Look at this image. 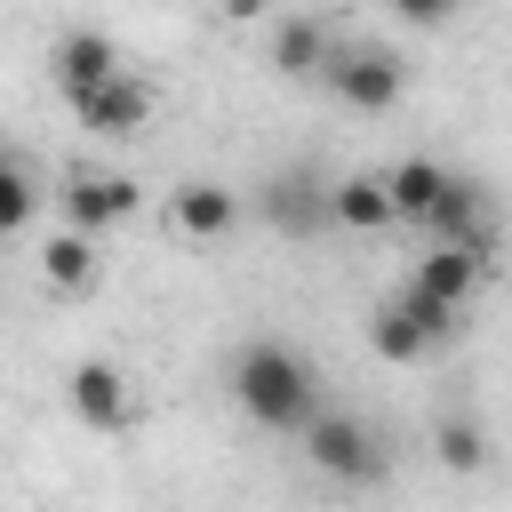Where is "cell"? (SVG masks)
I'll list each match as a JSON object with an SVG mask.
<instances>
[{
    "instance_id": "obj_3",
    "label": "cell",
    "mask_w": 512,
    "mask_h": 512,
    "mask_svg": "<svg viewBox=\"0 0 512 512\" xmlns=\"http://www.w3.org/2000/svg\"><path fill=\"white\" fill-rule=\"evenodd\" d=\"M304 456H312V472H328V480H344V488H376V480L392 472L384 440H376L360 416H344V408H320V416L304 424Z\"/></svg>"
},
{
    "instance_id": "obj_7",
    "label": "cell",
    "mask_w": 512,
    "mask_h": 512,
    "mask_svg": "<svg viewBox=\"0 0 512 512\" xmlns=\"http://www.w3.org/2000/svg\"><path fill=\"white\" fill-rule=\"evenodd\" d=\"M64 400H72V416H80L88 432H128V424H136V392H128V376H120L112 360H80V368L64 376Z\"/></svg>"
},
{
    "instance_id": "obj_17",
    "label": "cell",
    "mask_w": 512,
    "mask_h": 512,
    "mask_svg": "<svg viewBox=\"0 0 512 512\" xmlns=\"http://www.w3.org/2000/svg\"><path fill=\"white\" fill-rule=\"evenodd\" d=\"M440 464H448V472H480V464H488V432H480L472 416H448V424H440Z\"/></svg>"
},
{
    "instance_id": "obj_16",
    "label": "cell",
    "mask_w": 512,
    "mask_h": 512,
    "mask_svg": "<svg viewBox=\"0 0 512 512\" xmlns=\"http://www.w3.org/2000/svg\"><path fill=\"white\" fill-rule=\"evenodd\" d=\"M88 280H96V240L56 232V240L40 248V288H48V296H80Z\"/></svg>"
},
{
    "instance_id": "obj_12",
    "label": "cell",
    "mask_w": 512,
    "mask_h": 512,
    "mask_svg": "<svg viewBox=\"0 0 512 512\" xmlns=\"http://www.w3.org/2000/svg\"><path fill=\"white\" fill-rule=\"evenodd\" d=\"M168 224H176L184 240H224V232L240 224V192H232V184H184V192L168 200Z\"/></svg>"
},
{
    "instance_id": "obj_18",
    "label": "cell",
    "mask_w": 512,
    "mask_h": 512,
    "mask_svg": "<svg viewBox=\"0 0 512 512\" xmlns=\"http://www.w3.org/2000/svg\"><path fill=\"white\" fill-rule=\"evenodd\" d=\"M32 208H40V192H32V176H24L16 160H0V240H16V232L32 224Z\"/></svg>"
},
{
    "instance_id": "obj_19",
    "label": "cell",
    "mask_w": 512,
    "mask_h": 512,
    "mask_svg": "<svg viewBox=\"0 0 512 512\" xmlns=\"http://www.w3.org/2000/svg\"><path fill=\"white\" fill-rule=\"evenodd\" d=\"M384 8H392L400 24H416V32H432V24H448L464 0H384Z\"/></svg>"
},
{
    "instance_id": "obj_5",
    "label": "cell",
    "mask_w": 512,
    "mask_h": 512,
    "mask_svg": "<svg viewBox=\"0 0 512 512\" xmlns=\"http://www.w3.org/2000/svg\"><path fill=\"white\" fill-rule=\"evenodd\" d=\"M424 232H432V248H464V256H496V224H488V192L472 184V176H448L440 184V200H432V216H424Z\"/></svg>"
},
{
    "instance_id": "obj_13",
    "label": "cell",
    "mask_w": 512,
    "mask_h": 512,
    "mask_svg": "<svg viewBox=\"0 0 512 512\" xmlns=\"http://www.w3.org/2000/svg\"><path fill=\"white\" fill-rule=\"evenodd\" d=\"M480 272H488L480 256H464V248H432V256L416 264V280H408V288H416V296H432V304H448V312H464V304H472V288H480Z\"/></svg>"
},
{
    "instance_id": "obj_9",
    "label": "cell",
    "mask_w": 512,
    "mask_h": 512,
    "mask_svg": "<svg viewBox=\"0 0 512 512\" xmlns=\"http://www.w3.org/2000/svg\"><path fill=\"white\" fill-rule=\"evenodd\" d=\"M48 72H56V96L72 104V96H88L96 80H112V72H120V48H112V32L72 24V32H56V48H48Z\"/></svg>"
},
{
    "instance_id": "obj_15",
    "label": "cell",
    "mask_w": 512,
    "mask_h": 512,
    "mask_svg": "<svg viewBox=\"0 0 512 512\" xmlns=\"http://www.w3.org/2000/svg\"><path fill=\"white\" fill-rule=\"evenodd\" d=\"M328 224H344V232H384L392 224V208H384V176H336L328 184Z\"/></svg>"
},
{
    "instance_id": "obj_14",
    "label": "cell",
    "mask_w": 512,
    "mask_h": 512,
    "mask_svg": "<svg viewBox=\"0 0 512 512\" xmlns=\"http://www.w3.org/2000/svg\"><path fill=\"white\" fill-rule=\"evenodd\" d=\"M440 184H448L440 160H400V168H384V208H392V224H424L432 200H440Z\"/></svg>"
},
{
    "instance_id": "obj_1",
    "label": "cell",
    "mask_w": 512,
    "mask_h": 512,
    "mask_svg": "<svg viewBox=\"0 0 512 512\" xmlns=\"http://www.w3.org/2000/svg\"><path fill=\"white\" fill-rule=\"evenodd\" d=\"M232 400H240V416L264 424V432H304V424L320 416V384H312L304 352L280 344V336H256V344L232 352Z\"/></svg>"
},
{
    "instance_id": "obj_10",
    "label": "cell",
    "mask_w": 512,
    "mask_h": 512,
    "mask_svg": "<svg viewBox=\"0 0 512 512\" xmlns=\"http://www.w3.org/2000/svg\"><path fill=\"white\" fill-rule=\"evenodd\" d=\"M256 208H264V224H280L288 240H312V232L328 224V184H320L312 168H288V176H272V184L256 192Z\"/></svg>"
},
{
    "instance_id": "obj_21",
    "label": "cell",
    "mask_w": 512,
    "mask_h": 512,
    "mask_svg": "<svg viewBox=\"0 0 512 512\" xmlns=\"http://www.w3.org/2000/svg\"><path fill=\"white\" fill-rule=\"evenodd\" d=\"M0 160H8V152H0Z\"/></svg>"
},
{
    "instance_id": "obj_4",
    "label": "cell",
    "mask_w": 512,
    "mask_h": 512,
    "mask_svg": "<svg viewBox=\"0 0 512 512\" xmlns=\"http://www.w3.org/2000/svg\"><path fill=\"white\" fill-rule=\"evenodd\" d=\"M136 208H144V184L136 176H104V168L64 176V232H80V240H96L104 224H128Z\"/></svg>"
},
{
    "instance_id": "obj_6",
    "label": "cell",
    "mask_w": 512,
    "mask_h": 512,
    "mask_svg": "<svg viewBox=\"0 0 512 512\" xmlns=\"http://www.w3.org/2000/svg\"><path fill=\"white\" fill-rule=\"evenodd\" d=\"M320 72H328L336 104H352V112H392L400 104V64L384 48H336Z\"/></svg>"
},
{
    "instance_id": "obj_2",
    "label": "cell",
    "mask_w": 512,
    "mask_h": 512,
    "mask_svg": "<svg viewBox=\"0 0 512 512\" xmlns=\"http://www.w3.org/2000/svg\"><path fill=\"white\" fill-rule=\"evenodd\" d=\"M456 328H464V312H448V304H432V296L400 288V296H384V304H376V320H368V352H376V360H392V368H408V360L440 352Z\"/></svg>"
},
{
    "instance_id": "obj_8",
    "label": "cell",
    "mask_w": 512,
    "mask_h": 512,
    "mask_svg": "<svg viewBox=\"0 0 512 512\" xmlns=\"http://www.w3.org/2000/svg\"><path fill=\"white\" fill-rule=\"evenodd\" d=\"M72 120L80 128H96V136H144V120H152V88L120 64L112 80H96L88 96H72Z\"/></svg>"
},
{
    "instance_id": "obj_20",
    "label": "cell",
    "mask_w": 512,
    "mask_h": 512,
    "mask_svg": "<svg viewBox=\"0 0 512 512\" xmlns=\"http://www.w3.org/2000/svg\"><path fill=\"white\" fill-rule=\"evenodd\" d=\"M256 8H264V0H224V16H256Z\"/></svg>"
},
{
    "instance_id": "obj_11",
    "label": "cell",
    "mask_w": 512,
    "mask_h": 512,
    "mask_svg": "<svg viewBox=\"0 0 512 512\" xmlns=\"http://www.w3.org/2000/svg\"><path fill=\"white\" fill-rule=\"evenodd\" d=\"M328 56H336V40H328V24H320V16H280V24H272L264 64H272L280 80H312Z\"/></svg>"
}]
</instances>
